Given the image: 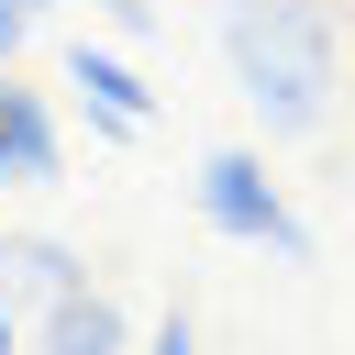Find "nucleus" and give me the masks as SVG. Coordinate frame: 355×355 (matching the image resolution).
<instances>
[{"label": "nucleus", "mask_w": 355, "mask_h": 355, "mask_svg": "<svg viewBox=\"0 0 355 355\" xmlns=\"http://www.w3.org/2000/svg\"><path fill=\"white\" fill-rule=\"evenodd\" d=\"M22 44H33V11H22V0H0V67H22Z\"/></svg>", "instance_id": "9"}, {"label": "nucleus", "mask_w": 355, "mask_h": 355, "mask_svg": "<svg viewBox=\"0 0 355 355\" xmlns=\"http://www.w3.org/2000/svg\"><path fill=\"white\" fill-rule=\"evenodd\" d=\"M222 11H244V0H222Z\"/></svg>", "instance_id": "12"}, {"label": "nucleus", "mask_w": 355, "mask_h": 355, "mask_svg": "<svg viewBox=\"0 0 355 355\" xmlns=\"http://www.w3.org/2000/svg\"><path fill=\"white\" fill-rule=\"evenodd\" d=\"M67 89H78V111H89V133H100V144L155 133V89H144L111 44H67Z\"/></svg>", "instance_id": "4"}, {"label": "nucleus", "mask_w": 355, "mask_h": 355, "mask_svg": "<svg viewBox=\"0 0 355 355\" xmlns=\"http://www.w3.org/2000/svg\"><path fill=\"white\" fill-rule=\"evenodd\" d=\"M33 355H133V311L89 277V288H67V300L33 311Z\"/></svg>", "instance_id": "5"}, {"label": "nucleus", "mask_w": 355, "mask_h": 355, "mask_svg": "<svg viewBox=\"0 0 355 355\" xmlns=\"http://www.w3.org/2000/svg\"><path fill=\"white\" fill-rule=\"evenodd\" d=\"M189 200H200V222H211L222 244H255V255H277V266H311V222L288 211V189L266 178L255 144H211L200 178H189Z\"/></svg>", "instance_id": "2"}, {"label": "nucleus", "mask_w": 355, "mask_h": 355, "mask_svg": "<svg viewBox=\"0 0 355 355\" xmlns=\"http://www.w3.org/2000/svg\"><path fill=\"white\" fill-rule=\"evenodd\" d=\"M144 355H200V322H189V311H166V322L144 333Z\"/></svg>", "instance_id": "7"}, {"label": "nucleus", "mask_w": 355, "mask_h": 355, "mask_svg": "<svg viewBox=\"0 0 355 355\" xmlns=\"http://www.w3.org/2000/svg\"><path fill=\"white\" fill-rule=\"evenodd\" d=\"M22 344H33V311H22L11 288H0V355H22Z\"/></svg>", "instance_id": "10"}, {"label": "nucleus", "mask_w": 355, "mask_h": 355, "mask_svg": "<svg viewBox=\"0 0 355 355\" xmlns=\"http://www.w3.org/2000/svg\"><path fill=\"white\" fill-rule=\"evenodd\" d=\"M222 67H233L244 111L266 122V144H311L344 111V22H333V0H244V11H222Z\"/></svg>", "instance_id": "1"}, {"label": "nucleus", "mask_w": 355, "mask_h": 355, "mask_svg": "<svg viewBox=\"0 0 355 355\" xmlns=\"http://www.w3.org/2000/svg\"><path fill=\"white\" fill-rule=\"evenodd\" d=\"M89 11H100L111 33H155V0H89Z\"/></svg>", "instance_id": "8"}, {"label": "nucleus", "mask_w": 355, "mask_h": 355, "mask_svg": "<svg viewBox=\"0 0 355 355\" xmlns=\"http://www.w3.org/2000/svg\"><path fill=\"white\" fill-rule=\"evenodd\" d=\"M67 178V133H55V100L33 78L0 67V189H55Z\"/></svg>", "instance_id": "3"}, {"label": "nucleus", "mask_w": 355, "mask_h": 355, "mask_svg": "<svg viewBox=\"0 0 355 355\" xmlns=\"http://www.w3.org/2000/svg\"><path fill=\"white\" fill-rule=\"evenodd\" d=\"M0 288H11L22 311H44V300L89 288V255H78L67 233H0Z\"/></svg>", "instance_id": "6"}, {"label": "nucleus", "mask_w": 355, "mask_h": 355, "mask_svg": "<svg viewBox=\"0 0 355 355\" xmlns=\"http://www.w3.org/2000/svg\"><path fill=\"white\" fill-rule=\"evenodd\" d=\"M22 11H44V0H22Z\"/></svg>", "instance_id": "11"}]
</instances>
